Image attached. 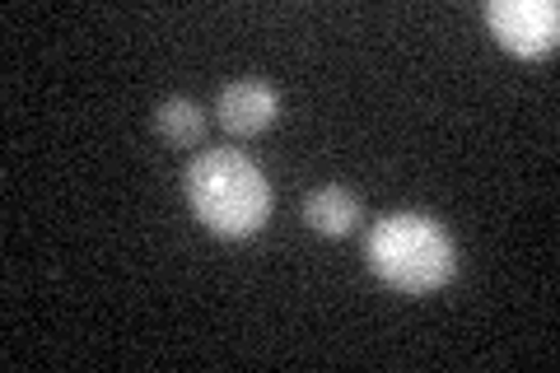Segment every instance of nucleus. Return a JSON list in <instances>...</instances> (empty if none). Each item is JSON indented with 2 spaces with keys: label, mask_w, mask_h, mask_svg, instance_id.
Instances as JSON below:
<instances>
[{
  "label": "nucleus",
  "mask_w": 560,
  "mask_h": 373,
  "mask_svg": "<svg viewBox=\"0 0 560 373\" xmlns=\"http://www.w3.org/2000/svg\"><path fill=\"white\" fill-rule=\"evenodd\" d=\"M360 197H350L346 187H318L313 197L304 201V224L308 229H318V234L327 238H346V234H355V224H360Z\"/></svg>",
  "instance_id": "nucleus-5"
},
{
  "label": "nucleus",
  "mask_w": 560,
  "mask_h": 373,
  "mask_svg": "<svg viewBox=\"0 0 560 373\" xmlns=\"http://www.w3.org/2000/svg\"><path fill=\"white\" fill-rule=\"evenodd\" d=\"M154 131H160L168 145L191 150L206 140V113L191 98H164L160 108H154Z\"/></svg>",
  "instance_id": "nucleus-6"
},
{
  "label": "nucleus",
  "mask_w": 560,
  "mask_h": 373,
  "mask_svg": "<svg viewBox=\"0 0 560 373\" xmlns=\"http://www.w3.org/2000/svg\"><path fill=\"white\" fill-rule=\"evenodd\" d=\"M183 187L197 220L220 238H253L271 220V187L243 150H201Z\"/></svg>",
  "instance_id": "nucleus-2"
},
{
  "label": "nucleus",
  "mask_w": 560,
  "mask_h": 373,
  "mask_svg": "<svg viewBox=\"0 0 560 373\" xmlns=\"http://www.w3.org/2000/svg\"><path fill=\"white\" fill-rule=\"evenodd\" d=\"M215 117L230 136H261L280 117V94L261 80L224 84L220 98H215Z\"/></svg>",
  "instance_id": "nucleus-4"
},
{
  "label": "nucleus",
  "mask_w": 560,
  "mask_h": 373,
  "mask_svg": "<svg viewBox=\"0 0 560 373\" xmlns=\"http://www.w3.org/2000/svg\"><path fill=\"white\" fill-rule=\"evenodd\" d=\"M364 261L370 271L401 294H434L458 271V247L448 229L420 210H388L364 234Z\"/></svg>",
  "instance_id": "nucleus-1"
},
{
  "label": "nucleus",
  "mask_w": 560,
  "mask_h": 373,
  "mask_svg": "<svg viewBox=\"0 0 560 373\" xmlns=\"http://www.w3.org/2000/svg\"><path fill=\"white\" fill-rule=\"evenodd\" d=\"M486 24L514 57H547L560 38V5L551 0H490Z\"/></svg>",
  "instance_id": "nucleus-3"
}]
</instances>
